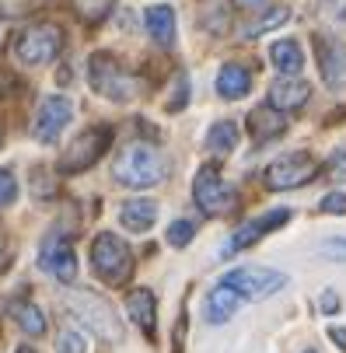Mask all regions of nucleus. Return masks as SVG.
Here are the masks:
<instances>
[{"label":"nucleus","mask_w":346,"mask_h":353,"mask_svg":"<svg viewBox=\"0 0 346 353\" xmlns=\"http://www.w3.org/2000/svg\"><path fill=\"white\" fill-rule=\"evenodd\" d=\"M168 172V161L158 150V143L151 140H136L130 147H123L116 161H112V179L126 189H154Z\"/></svg>","instance_id":"1"},{"label":"nucleus","mask_w":346,"mask_h":353,"mask_svg":"<svg viewBox=\"0 0 346 353\" xmlns=\"http://www.w3.org/2000/svg\"><path fill=\"white\" fill-rule=\"evenodd\" d=\"M88 84L94 94L109 98V102H130L143 91V77L126 70L112 53H91L88 60Z\"/></svg>","instance_id":"2"},{"label":"nucleus","mask_w":346,"mask_h":353,"mask_svg":"<svg viewBox=\"0 0 346 353\" xmlns=\"http://www.w3.org/2000/svg\"><path fill=\"white\" fill-rule=\"evenodd\" d=\"M63 308L84 325L91 329L94 336H102L109 343H123V322L116 315V308L109 305V301L102 294H94V290H70L63 297Z\"/></svg>","instance_id":"3"},{"label":"nucleus","mask_w":346,"mask_h":353,"mask_svg":"<svg viewBox=\"0 0 346 353\" xmlns=\"http://www.w3.org/2000/svg\"><path fill=\"white\" fill-rule=\"evenodd\" d=\"M91 270H94V276L102 280V283L123 287V283H130V276L136 270V259H133L130 245L119 234L102 231V234L91 241Z\"/></svg>","instance_id":"4"},{"label":"nucleus","mask_w":346,"mask_h":353,"mask_svg":"<svg viewBox=\"0 0 346 353\" xmlns=\"http://www.w3.org/2000/svg\"><path fill=\"white\" fill-rule=\"evenodd\" d=\"M63 53V28L53 21H32L14 39V57L25 67H45Z\"/></svg>","instance_id":"5"},{"label":"nucleus","mask_w":346,"mask_h":353,"mask_svg":"<svg viewBox=\"0 0 346 353\" xmlns=\"http://www.w3.org/2000/svg\"><path fill=\"white\" fill-rule=\"evenodd\" d=\"M192 199L207 217H224L238 207V192L231 182H224V175L214 165H203L192 179Z\"/></svg>","instance_id":"6"},{"label":"nucleus","mask_w":346,"mask_h":353,"mask_svg":"<svg viewBox=\"0 0 346 353\" xmlns=\"http://www.w3.org/2000/svg\"><path fill=\"white\" fill-rule=\"evenodd\" d=\"M112 137H116V130L112 126H91V130H84L67 150H63V158H60V165H57V172L60 175H77V172H88L98 158L105 154V150L112 147Z\"/></svg>","instance_id":"7"},{"label":"nucleus","mask_w":346,"mask_h":353,"mask_svg":"<svg viewBox=\"0 0 346 353\" xmlns=\"http://www.w3.org/2000/svg\"><path fill=\"white\" fill-rule=\"evenodd\" d=\"M221 283H227L241 301H266V297H273L276 290L287 287V273L266 270V266H238Z\"/></svg>","instance_id":"8"},{"label":"nucleus","mask_w":346,"mask_h":353,"mask_svg":"<svg viewBox=\"0 0 346 353\" xmlns=\"http://www.w3.org/2000/svg\"><path fill=\"white\" fill-rule=\"evenodd\" d=\"M322 172V165L308 154V150H294V154H283V158H276L266 172H263V182H266V189H276V192H283V189H298V185H308L315 175Z\"/></svg>","instance_id":"9"},{"label":"nucleus","mask_w":346,"mask_h":353,"mask_svg":"<svg viewBox=\"0 0 346 353\" xmlns=\"http://www.w3.org/2000/svg\"><path fill=\"white\" fill-rule=\"evenodd\" d=\"M70 119H74L70 98H67V94H45V98H42V105H39V112H35V126H32V133H35L39 143H57L60 133L70 126Z\"/></svg>","instance_id":"10"},{"label":"nucleus","mask_w":346,"mask_h":353,"mask_svg":"<svg viewBox=\"0 0 346 353\" xmlns=\"http://www.w3.org/2000/svg\"><path fill=\"white\" fill-rule=\"evenodd\" d=\"M39 266L42 273H49L60 283H74L77 280V256H74V245L63 234H49L39 245Z\"/></svg>","instance_id":"11"},{"label":"nucleus","mask_w":346,"mask_h":353,"mask_svg":"<svg viewBox=\"0 0 346 353\" xmlns=\"http://www.w3.org/2000/svg\"><path fill=\"white\" fill-rule=\"evenodd\" d=\"M315 57H318L322 81L332 91L346 88V42H339L332 35H315Z\"/></svg>","instance_id":"12"},{"label":"nucleus","mask_w":346,"mask_h":353,"mask_svg":"<svg viewBox=\"0 0 346 353\" xmlns=\"http://www.w3.org/2000/svg\"><path fill=\"white\" fill-rule=\"evenodd\" d=\"M290 221V210H269V214H263V217H256V221H249V224H241L238 231H234V238L227 241V252H238V248H249V245H256L259 238H266L269 231H276L280 224H287Z\"/></svg>","instance_id":"13"},{"label":"nucleus","mask_w":346,"mask_h":353,"mask_svg":"<svg viewBox=\"0 0 346 353\" xmlns=\"http://www.w3.org/2000/svg\"><path fill=\"white\" fill-rule=\"evenodd\" d=\"M308 98H312V84H305L301 77H280L269 88V105L280 112H294V109L308 105Z\"/></svg>","instance_id":"14"},{"label":"nucleus","mask_w":346,"mask_h":353,"mask_svg":"<svg viewBox=\"0 0 346 353\" xmlns=\"http://www.w3.org/2000/svg\"><path fill=\"white\" fill-rule=\"evenodd\" d=\"M143 25H147V35H151L158 46H165V49L175 46L179 25H175V8L172 4H151L143 11Z\"/></svg>","instance_id":"15"},{"label":"nucleus","mask_w":346,"mask_h":353,"mask_svg":"<svg viewBox=\"0 0 346 353\" xmlns=\"http://www.w3.org/2000/svg\"><path fill=\"white\" fill-rule=\"evenodd\" d=\"M126 312L147 332V339H154V319H158V297H154V290H147V287L133 290L126 297Z\"/></svg>","instance_id":"16"},{"label":"nucleus","mask_w":346,"mask_h":353,"mask_svg":"<svg viewBox=\"0 0 346 353\" xmlns=\"http://www.w3.org/2000/svg\"><path fill=\"white\" fill-rule=\"evenodd\" d=\"M283 130H287V119H283L280 109H273L269 102L259 105V109H252V116H249V133H252L256 143H266V140L280 137Z\"/></svg>","instance_id":"17"},{"label":"nucleus","mask_w":346,"mask_h":353,"mask_svg":"<svg viewBox=\"0 0 346 353\" xmlns=\"http://www.w3.org/2000/svg\"><path fill=\"white\" fill-rule=\"evenodd\" d=\"M238 308H241V297H238L227 283H217V287L207 294V308H203V315H207L210 325H221V322H227Z\"/></svg>","instance_id":"18"},{"label":"nucleus","mask_w":346,"mask_h":353,"mask_svg":"<svg viewBox=\"0 0 346 353\" xmlns=\"http://www.w3.org/2000/svg\"><path fill=\"white\" fill-rule=\"evenodd\" d=\"M252 88V70L249 67H241V63H224L221 74H217V94L221 98H245Z\"/></svg>","instance_id":"19"},{"label":"nucleus","mask_w":346,"mask_h":353,"mask_svg":"<svg viewBox=\"0 0 346 353\" xmlns=\"http://www.w3.org/2000/svg\"><path fill=\"white\" fill-rule=\"evenodd\" d=\"M119 221L126 231H151L158 221V203L154 199H126L119 210Z\"/></svg>","instance_id":"20"},{"label":"nucleus","mask_w":346,"mask_h":353,"mask_svg":"<svg viewBox=\"0 0 346 353\" xmlns=\"http://www.w3.org/2000/svg\"><path fill=\"white\" fill-rule=\"evenodd\" d=\"M269 60L273 67L283 74V77H298L301 67H305V53H301V46L294 42V39H280L269 46Z\"/></svg>","instance_id":"21"},{"label":"nucleus","mask_w":346,"mask_h":353,"mask_svg":"<svg viewBox=\"0 0 346 353\" xmlns=\"http://www.w3.org/2000/svg\"><path fill=\"white\" fill-rule=\"evenodd\" d=\"M234 147H238V126H234L231 119L214 123V126H210V133H207V150H210V154L224 158V154H231Z\"/></svg>","instance_id":"22"},{"label":"nucleus","mask_w":346,"mask_h":353,"mask_svg":"<svg viewBox=\"0 0 346 353\" xmlns=\"http://www.w3.org/2000/svg\"><path fill=\"white\" fill-rule=\"evenodd\" d=\"M11 315H14V322H18V329L25 332V336H42L45 332V319H42V312L32 305V301H18V305L11 308Z\"/></svg>","instance_id":"23"},{"label":"nucleus","mask_w":346,"mask_h":353,"mask_svg":"<svg viewBox=\"0 0 346 353\" xmlns=\"http://www.w3.org/2000/svg\"><path fill=\"white\" fill-rule=\"evenodd\" d=\"M290 18V11L287 8H269V11H263L256 21H249V25H241V39H256V35H263V32H269V28H276V25H283Z\"/></svg>","instance_id":"24"},{"label":"nucleus","mask_w":346,"mask_h":353,"mask_svg":"<svg viewBox=\"0 0 346 353\" xmlns=\"http://www.w3.org/2000/svg\"><path fill=\"white\" fill-rule=\"evenodd\" d=\"M116 8V0H74V11L84 25H102Z\"/></svg>","instance_id":"25"},{"label":"nucleus","mask_w":346,"mask_h":353,"mask_svg":"<svg viewBox=\"0 0 346 353\" xmlns=\"http://www.w3.org/2000/svg\"><path fill=\"white\" fill-rule=\"evenodd\" d=\"M14 199H18V179H14V172L0 168V210L11 207Z\"/></svg>","instance_id":"26"},{"label":"nucleus","mask_w":346,"mask_h":353,"mask_svg":"<svg viewBox=\"0 0 346 353\" xmlns=\"http://www.w3.org/2000/svg\"><path fill=\"white\" fill-rule=\"evenodd\" d=\"M189 102V77L185 74H175V91L168 98V112H182Z\"/></svg>","instance_id":"27"},{"label":"nucleus","mask_w":346,"mask_h":353,"mask_svg":"<svg viewBox=\"0 0 346 353\" xmlns=\"http://www.w3.org/2000/svg\"><path fill=\"white\" fill-rule=\"evenodd\" d=\"M192 231H196L192 221H175V224L168 228V245H172V248H185V245L192 241Z\"/></svg>","instance_id":"28"},{"label":"nucleus","mask_w":346,"mask_h":353,"mask_svg":"<svg viewBox=\"0 0 346 353\" xmlns=\"http://www.w3.org/2000/svg\"><path fill=\"white\" fill-rule=\"evenodd\" d=\"M57 353H88V350H84V339L74 329H60L57 332Z\"/></svg>","instance_id":"29"},{"label":"nucleus","mask_w":346,"mask_h":353,"mask_svg":"<svg viewBox=\"0 0 346 353\" xmlns=\"http://www.w3.org/2000/svg\"><path fill=\"white\" fill-rule=\"evenodd\" d=\"M318 11L332 21H346V0H318Z\"/></svg>","instance_id":"30"},{"label":"nucleus","mask_w":346,"mask_h":353,"mask_svg":"<svg viewBox=\"0 0 346 353\" xmlns=\"http://www.w3.org/2000/svg\"><path fill=\"white\" fill-rule=\"evenodd\" d=\"M322 214H346V192H329L322 199Z\"/></svg>","instance_id":"31"},{"label":"nucleus","mask_w":346,"mask_h":353,"mask_svg":"<svg viewBox=\"0 0 346 353\" xmlns=\"http://www.w3.org/2000/svg\"><path fill=\"white\" fill-rule=\"evenodd\" d=\"M28 11V0H0V18H18Z\"/></svg>","instance_id":"32"},{"label":"nucleus","mask_w":346,"mask_h":353,"mask_svg":"<svg viewBox=\"0 0 346 353\" xmlns=\"http://www.w3.org/2000/svg\"><path fill=\"white\" fill-rule=\"evenodd\" d=\"M329 172L336 179H346V150H336V158L329 161Z\"/></svg>","instance_id":"33"},{"label":"nucleus","mask_w":346,"mask_h":353,"mask_svg":"<svg viewBox=\"0 0 346 353\" xmlns=\"http://www.w3.org/2000/svg\"><path fill=\"white\" fill-rule=\"evenodd\" d=\"M336 308H339V297H336L332 290H325V294H322V312H336Z\"/></svg>","instance_id":"34"},{"label":"nucleus","mask_w":346,"mask_h":353,"mask_svg":"<svg viewBox=\"0 0 346 353\" xmlns=\"http://www.w3.org/2000/svg\"><path fill=\"white\" fill-rule=\"evenodd\" d=\"M329 339H332V343L346 353V329H336V325H332V329H329Z\"/></svg>","instance_id":"35"},{"label":"nucleus","mask_w":346,"mask_h":353,"mask_svg":"<svg viewBox=\"0 0 346 353\" xmlns=\"http://www.w3.org/2000/svg\"><path fill=\"white\" fill-rule=\"evenodd\" d=\"M322 252H329V256H346V241H325Z\"/></svg>","instance_id":"36"},{"label":"nucleus","mask_w":346,"mask_h":353,"mask_svg":"<svg viewBox=\"0 0 346 353\" xmlns=\"http://www.w3.org/2000/svg\"><path fill=\"white\" fill-rule=\"evenodd\" d=\"M231 4H234V8H259L263 0H231Z\"/></svg>","instance_id":"37"},{"label":"nucleus","mask_w":346,"mask_h":353,"mask_svg":"<svg viewBox=\"0 0 346 353\" xmlns=\"http://www.w3.org/2000/svg\"><path fill=\"white\" fill-rule=\"evenodd\" d=\"M14 353H35V350H32V346H18Z\"/></svg>","instance_id":"38"},{"label":"nucleus","mask_w":346,"mask_h":353,"mask_svg":"<svg viewBox=\"0 0 346 353\" xmlns=\"http://www.w3.org/2000/svg\"><path fill=\"white\" fill-rule=\"evenodd\" d=\"M0 252H4V234H0Z\"/></svg>","instance_id":"39"},{"label":"nucleus","mask_w":346,"mask_h":353,"mask_svg":"<svg viewBox=\"0 0 346 353\" xmlns=\"http://www.w3.org/2000/svg\"><path fill=\"white\" fill-rule=\"evenodd\" d=\"M0 143H4V133H0Z\"/></svg>","instance_id":"40"},{"label":"nucleus","mask_w":346,"mask_h":353,"mask_svg":"<svg viewBox=\"0 0 346 353\" xmlns=\"http://www.w3.org/2000/svg\"><path fill=\"white\" fill-rule=\"evenodd\" d=\"M308 353H315V350H308Z\"/></svg>","instance_id":"41"}]
</instances>
